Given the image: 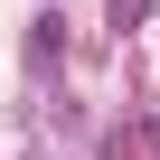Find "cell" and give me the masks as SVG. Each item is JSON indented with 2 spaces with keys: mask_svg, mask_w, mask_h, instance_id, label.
Instances as JSON below:
<instances>
[{
  "mask_svg": "<svg viewBox=\"0 0 160 160\" xmlns=\"http://www.w3.org/2000/svg\"><path fill=\"white\" fill-rule=\"evenodd\" d=\"M66 57V38H57V19H38V38H28V66H57Z\"/></svg>",
  "mask_w": 160,
  "mask_h": 160,
  "instance_id": "1",
  "label": "cell"
},
{
  "mask_svg": "<svg viewBox=\"0 0 160 160\" xmlns=\"http://www.w3.org/2000/svg\"><path fill=\"white\" fill-rule=\"evenodd\" d=\"M141 10H151V0H113V19H122V28H132V19H141Z\"/></svg>",
  "mask_w": 160,
  "mask_h": 160,
  "instance_id": "2",
  "label": "cell"
}]
</instances>
